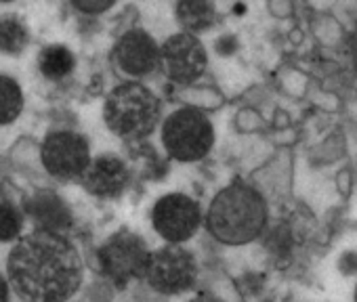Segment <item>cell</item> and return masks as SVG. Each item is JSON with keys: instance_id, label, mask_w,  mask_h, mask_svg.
Returning <instances> with one entry per match:
<instances>
[{"instance_id": "obj_7", "label": "cell", "mask_w": 357, "mask_h": 302, "mask_svg": "<svg viewBox=\"0 0 357 302\" xmlns=\"http://www.w3.org/2000/svg\"><path fill=\"white\" fill-rule=\"evenodd\" d=\"M151 223L166 241L178 246L196 235L202 223V210L190 196L170 193L155 202L151 210Z\"/></svg>"}, {"instance_id": "obj_11", "label": "cell", "mask_w": 357, "mask_h": 302, "mask_svg": "<svg viewBox=\"0 0 357 302\" xmlns=\"http://www.w3.org/2000/svg\"><path fill=\"white\" fill-rule=\"evenodd\" d=\"M80 179H82V187L89 193L107 200V198H118L126 189L130 175L120 158L99 156L86 166Z\"/></svg>"}, {"instance_id": "obj_9", "label": "cell", "mask_w": 357, "mask_h": 302, "mask_svg": "<svg viewBox=\"0 0 357 302\" xmlns=\"http://www.w3.org/2000/svg\"><path fill=\"white\" fill-rule=\"evenodd\" d=\"M160 63L174 82H194L206 70V51L194 34H174L160 49Z\"/></svg>"}, {"instance_id": "obj_2", "label": "cell", "mask_w": 357, "mask_h": 302, "mask_svg": "<svg viewBox=\"0 0 357 302\" xmlns=\"http://www.w3.org/2000/svg\"><path fill=\"white\" fill-rule=\"evenodd\" d=\"M267 218L263 196L250 185L234 183L215 196L206 214V227L215 239L227 246H242L265 231Z\"/></svg>"}, {"instance_id": "obj_21", "label": "cell", "mask_w": 357, "mask_h": 302, "mask_svg": "<svg viewBox=\"0 0 357 302\" xmlns=\"http://www.w3.org/2000/svg\"><path fill=\"white\" fill-rule=\"evenodd\" d=\"M190 302H215V300L208 298V296H198V298H194V300H190Z\"/></svg>"}, {"instance_id": "obj_19", "label": "cell", "mask_w": 357, "mask_h": 302, "mask_svg": "<svg viewBox=\"0 0 357 302\" xmlns=\"http://www.w3.org/2000/svg\"><path fill=\"white\" fill-rule=\"evenodd\" d=\"M0 302H9V283L0 275Z\"/></svg>"}, {"instance_id": "obj_17", "label": "cell", "mask_w": 357, "mask_h": 302, "mask_svg": "<svg viewBox=\"0 0 357 302\" xmlns=\"http://www.w3.org/2000/svg\"><path fill=\"white\" fill-rule=\"evenodd\" d=\"M24 216L22 212L7 202H0V241H11L22 233Z\"/></svg>"}, {"instance_id": "obj_8", "label": "cell", "mask_w": 357, "mask_h": 302, "mask_svg": "<svg viewBox=\"0 0 357 302\" xmlns=\"http://www.w3.org/2000/svg\"><path fill=\"white\" fill-rule=\"evenodd\" d=\"M43 162L57 179H78L91 164L89 143L78 132H51L43 145Z\"/></svg>"}, {"instance_id": "obj_3", "label": "cell", "mask_w": 357, "mask_h": 302, "mask_svg": "<svg viewBox=\"0 0 357 302\" xmlns=\"http://www.w3.org/2000/svg\"><path fill=\"white\" fill-rule=\"evenodd\" d=\"M103 116L109 130L116 132L118 136L143 138L158 124L160 101L147 86L126 82L109 93Z\"/></svg>"}, {"instance_id": "obj_10", "label": "cell", "mask_w": 357, "mask_h": 302, "mask_svg": "<svg viewBox=\"0 0 357 302\" xmlns=\"http://www.w3.org/2000/svg\"><path fill=\"white\" fill-rule=\"evenodd\" d=\"M116 61L130 76H145L160 65V49L143 30H128L116 45Z\"/></svg>"}, {"instance_id": "obj_5", "label": "cell", "mask_w": 357, "mask_h": 302, "mask_svg": "<svg viewBox=\"0 0 357 302\" xmlns=\"http://www.w3.org/2000/svg\"><path fill=\"white\" fill-rule=\"evenodd\" d=\"M149 262V250L145 241L128 231L114 233L99 248V267L118 287H124L132 279L145 277Z\"/></svg>"}, {"instance_id": "obj_1", "label": "cell", "mask_w": 357, "mask_h": 302, "mask_svg": "<svg viewBox=\"0 0 357 302\" xmlns=\"http://www.w3.org/2000/svg\"><path fill=\"white\" fill-rule=\"evenodd\" d=\"M9 281L26 302H66L82 283V258L61 233L36 229L9 254Z\"/></svg>"}, {"instance_id": "obj_20", "label": "cell", "mask_w": 357, "mask_h": 302, "mask_svg": "<svg viewBox=\"0 0 357 302\" xmlns=\"http://www.w3.org/2000/svg\"><path fill=\"white\" fill-rule=\"evenodd\" d=\"M351 51H353V59H355V65H357V28L353 32V40H351Z\"/></svg>"}, {"instance_id": "obj_6", "label": "cell", "mask_w": 357, "mask_h": 302, "mask_svg": "<svg viewBox=\"0 0 357 302\" xmlns=\"http://www.w3.org/2000/svg\"><path fill=\"white\" fill-rule=\"evenodd\" d=\"M145 277L155 292L181 294L196 283L198 264L196 258L181 246L168 244L149 254Z\"/></svg>"}, {"instance_id": "obj_18", "label": "cell", "mask_w": 357, "mask_h": 302, "mask_svg": "<svg viewBox=\"0 0 357 302\" xmlns=\"http://www.w3.org/2000/svg\"><path fill=\"white\" fill-rule=\"evenodd\" d=\"M74 7L84 13H101L112 7V0H74Z\"/></svg>"}, {"instance_id": "obj_13", "label": "cell", "mask_w": 357, "mask_h": 302, "mask_svg": "<svg viewBox=\"0 0 357 302\" xmlns=\"http://www.w3.org/2000/svg\"><path fill=\"white\" fill-rule=\"evenodd\" d=\"M176 17L188 32H202L217 22V9L208 0H183L176 5Z\"/></svg>"}, {"instance_id": "obj_12", "label": "cell", "mask_w": 357, "mask_h": 302, "mask_svg": "<svg viewBox=\"0 0 357 302\" xmlns=\"http://www.w3.org/2000/svg\"><path fill=\"white\" fill-rule=\"evenodd\" d=\"M28 212L34 216V221L40 223L45 231H53V233H61L72 223L68 206L53 193L34 196L28 202Z\"/></svg>"}, {"instance_id": "obj_15", "label": "cell", "mask_w": 357, "mask_h": 302, "mask_svg": "<svg viewBox=\"0 0 357 302\" xmlns=\"http://www.w3.org/2000/svg\"><path fill=\"white\" fill-rule=\"evenodd\" d=\"M28 40H30V32L20 17L7 15L0 19V53L20 55L28 47Z\"/></svg>"}, {"instance_id": "obj_22", "label": "cell", "mask_w": 357, "mask_h": 302, "mask_svg": "<svg viewBox=\"0 0 357 302\" xmlns=\"http://www.w3.org/2000/svg\"><path fill=\"white\" fill-rule=\"evenodd\" d=\"M355 302H357V287H355Z\"/></svg>"}, {"instance_id": "obj_16", "label": "cell", "mask_w": 357, "mask_h": 302, "mask_svg": "<svg viewBox=\"0 0 357 302\" xmlns=\"http://www.w3.org/2000/svg\"><path fill=\"white\" fill-rule=\"evenodd\" d=\"M22 109L24 95L20 84L9 76H0V126L11 124L15 118H20Z\"/></svg>"}, {"instance_id": "obj_14", "label": "cell", "mask_w": 357, "mask_h": 302, "mask_svg": "<svg viewBox=\"0 0 357 302\" xmlns=\"http://www.w3.org/2000/svg\"><path fill=\"white\" fill-rule=\"evenodd\" d=\"M38 67L49 80H63L74 70V55L63 45H51L43 49L38 57Z\"/></svg>"}, {"instance_id": "obj_4", "label": "cell", "mask_w": 357, "mask_h": 302, "mask_svg": "<svg viewBox=\"0 0 357 302\" xmlns=\"http://www.w3.org/2000/svg\"><path fill=\"white\" fill-rule=\"evenodd\" d=\"M162 141L174 160L196 162L211 151L215 143V128L202 111L194 107H183L166 118Z\"/></svg>"}]
</instances>
